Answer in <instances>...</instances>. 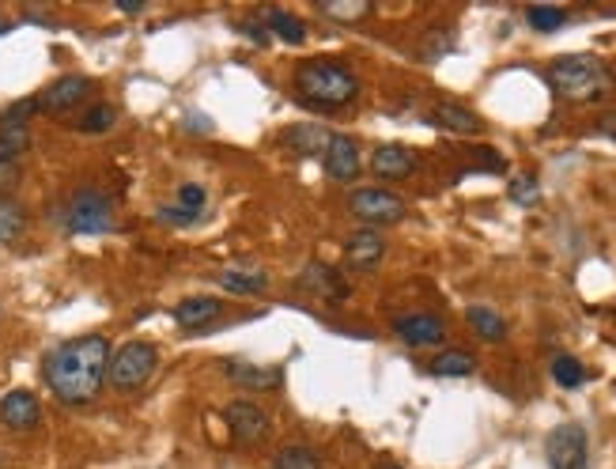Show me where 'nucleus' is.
<instances>
[{
    "label": "nucleus",
    "instance_id": "obj_18",
    "mask_svg": "<svg viewBox=\"0 0 616 469\" xmlns=\"http://www.w3.org/2000/svg\"><path fill=\"white\" fill-rule=\"evenodd\" d=\"M431 122L439 125V129H446V133H462V137H469V133H480V129H484V122H480L477 114L469 110V106L450 103V99H443V103L431 106Z\"/></svg>",
    "mask_w": 616,
    "mask_h": 469
},
{
    "label": "nucleus",
    "instance_id": "obj_22",
    "mask_svg": "<svg viewBox=\"0 0 616 469\" xmlns=\"http://www.w3.org/2000/svg\"><path fill=\"white\" fill-rule=\"evenodd\" d=\"M465 318H469V326H473L484 341H503V337H507V322H503V314H496L492 307H484V303H473V307L465 311Z\"/></svg>",
    "mask_w": 616,
    "mask_h": 469
},
{
    "label": "nucleus",
    "instance_id": "obj_20",
    "mask_svg": "<svg viewBox=\"0 0 616 469\" xmlns=\"http://www.w3.org/2000/svg\"><path fill=\"white\" fill-rule=\"evenodd\" d=\"M299 288L303 292H314V296H326V299H344L348 296V284L337 277V269H329L322 261H310L299 277Z\"/></svg>",
    "mask_w": 616,
    "mask_h": 469
},
{
    "label": "nucleus",
    "instance_id": "obj_6",
    "mask_svg": "<svg viewBox=\"0 0 616 469\" xmlns=\"http://www.w3.org/2000/svg\"><path fill=\"white\" fill-rule=\"evenodd\" d=\"M65 224H69L72 235H106L114 227V205L99 190L72 193L69 209H65Z\"/></svg>",
    "mask_w": 616,
    "mask_h": 469
},
{
    "label": "nucleus",
    "instance_id": "obj_3",
    "mask_svg": "<svg viewBox=\"0 0 616 469\" xmlns=\"http://www.w3.org/2000/svg\"><path fill=\"white\" fill-rule=\"evenodd\" d=\"M295 91L307 99L310 106L322 110H341L360 95V80L352 76V69H344L341 61H303L295 69Z\"/></svg>",
    "mask_w": 616,
    "mask_h": 469
},
{
    "label": "nucleus",
    "instance_id": "obj_25",
    "mask_svg": "<svg viewBox=\"0 0 616 469\" xmlns=\"http://www.w3.org/2000/svg\"><path fill=\"white\" fill-rule=\"evenodd\" d=\"M114 122H118V110L110 103H95L76 118V129H80V133H110Z\"/></svg>",
    "mask_w": 616,
    "mask_h": 469
},
{
    "label": "nucleus",
    "instance_id": "obj_12",
    "mask_svg": "<svg viewBox=\"0 0 616 469\" xmlns=\"http://www.w3.org/2000/svg\"><path fill=\"white\" fill-rule=\"evenodd\" d=\"M0 420L12 432H31V428H38V420H42V405H38V398L31 390H12V394H4V401H0Z\"/></svg>",
    "mask_w": 616,
    "mask_h": 469
},
{
    "label": "nucleus",
    "instance_id": "obj_5",
    "mask_svg": "<svg viewBox=\"0 0 616 469\" xmlns=\"http://www.w3.org/2000/svg\"><path fill=\"white\" fill-rule=\"evenodd\" d=\"M155 367H159V352H155V345H148V341H129V345H121L118 352L110 356V371H106V379H110L114 390L129 394V390H140V386L152 379Z\"/></svg>",
    "mask_w": 616,
    "mask_h": 469
},
{
    "label": "nucleus",
    "instance_id": "obj_35",
    "mask_svg": "<svg viewBox=\"0 0 616 469\" xmlns=\"http://www.w3.org/2000/svg\"><path fill=\"white\" fill-rule=\"evenodd\" d=\"M159 220H163V224H174V227L197 224V216H193V212H186V209H178V205H174V209H159Z\"/></svg>",
    "mask_w": 616,
    "mask_h": 469
},
{
    "label": "nucleus",
    "instance_id": "obj_39",
    "mask_svg": "<svg viewBox=\"0 0 616 469\" xmlns=\"http://www.w3.org/2000/svg\"><path fill=\"white\" fill-rule=\"evenodd\" d=\"M375 469H405V466H397V462H378Z\"/></svg>",
    "mask_w": 616,
    "mask_h": 469
},
{
    "label": "nucleus",
    "instance_id": "obj_4",
    "mask_svg": "<svg viewBox=\"0 0 616 469\" xmlns=\"http://www.w3.org/2000/svg\"><path fill=\"white\" fill-rule=\"evenodd\" d=\"M35 110H38L35 99H23V103L8 106V110L0 114V190L16 178L19 159H23L27 144H31V125H27V118H31Z\"/></svg>",
    "mask_w": 616,
    "mask_h": 469
},
{
    "label": "nucleus",
    "instance_id": "obj_36",
    "mask_svg": "<svg viewBox=\"0 0 616 469\" xmlns=\"http://www.w3.org/2000/svg\"><path fill=\"white\" fill-rule=\"evenodd\" d=\"M125 16H137V12H144V0H114Z\"/></svg>",
    "mask_w": 616,
    "mask_h": 469
},
{
    "label": "nucleus",
    "instance_id": "obj_32",
    "mask_svg": "<svg viewBox=\"0 0 616 469\" xmlns=\"http://www.w3.org/2000/svg\"><path fill=\"white\" fill-rule=\"evenodd\" d=\"M507 193H511L514 205H537V197H541V190H537V178H533V174H518Z\"/></svg>",
    "mask_w": 616,
    "mask_h": 469
},
{
    "label": "nucleus",
    "instance_id": "obj_14",
    "mask_svg": "<svg viewBox=\"0 0 616 469\" xmlns=\"http://www.w3.org/2000/svg\"><path fill=\"white\" fill-rule=\"evenodd\" d=\"M322 167H326L329 178H337V182H352L356 174H360L363 159H360V144L352 137H341V133H333L329 140V152L322 159Z\"/></svg>",
    "mask_w": 616,
    "mask_h": 469
},
{
    "label": "nucleus",
    "instance_id": "obj_33",
    "mask_svg": "<svg viewBox=\"0 0 616 469\" xmlns=\"http://www.w3.org/2000/svg\"><path fill=\"white\" fill-rule=\"evenodd\" d=\"M450 50H454V35H450V31H431L424 57H428V61H439V57H443V53H450Z\"/></svg>",
    "mask_w": 616,
    "mask_h": 469
},
{
    "label": "nucleus",
    "instance_id": "obj_8",
    "mask_svg": "<svg viewBox=\"0 0 616 469\" xmlns=\"http://www.w3.org/2000/svg\"><path fill=\"white\" fill-rule=\"evenodd\" d=\"M548 469H590L586 458V428L582 424H560L545 435Z\"/></svg>",
    "mask_w": 616,
    "mask_h": 469
},
{
    "label": "nucleus",
    "instance_id": "obj_31",
    "mask_svg": "<svg viewBox=\"0 0 616 469\" xmlns=\"http://www.w3.org/2000/svg\"><path fill=\"white\" fill-rule=\"evenodd\" d=\"M208 205V190L205 186H197V182H182L178 186V209L193 212V216H201Z\"/></svg>",
    "mask_w": 616,
    "mask_h": 469
},
{
    "label": "nucleus",
    "instance_id": "obj_29",
    "mask_svg": "<svg viewBox=\"0 0 616 469\" xmlns=\"http://www.w3.org/2000/svg\"><path fill=\"white\" fill-rule=\"evenodd\" d=\"M533 31H541V35H552V31H560L567 23V12L564 8H552V4H533L530 12H526Z\"/></svg>",
    "mask_w": 616,
    "mask_h": 469
},
{
    "label": "nucleus",
    "instance_id": "obj_17",
    "mask_svg": "<svg viewBox=\"0 0 616 469\" xmlns=\"http://www.w3.org/2000/svg\"><path fill=\"white\" fill-rule=\"evenodd\" d=\"M371 171L378 178H409L416 171V156H412V148L405 144H378L375 152H371Z\"/></svg>",
    "mask_w": 616,
    "mask_h": 469
},
{
    "label": "nucleus",
    "instance_id": "obj_9",
    "mask_svg": "<svg viewBox=\"0 0 616 469\" xmlns=\"http://www.w3.org/2000/svg\"><path fill=\"white\" fill-rule=\"evenodd\" d=\"M223 424H227V432L235 435L242 447H254V443H261L269 435V413L261 405H254V401H231L223 409Z\"/></svg>",
    "mask_w": 616,
    "mask_h": 469
},
{
    "label": "nucleus",
    "instance_id": "obj_19",
    "mask_svg": "<svg viewBox=\"0 0 616 469\" xmlns=\"http://www.w3.org/2000/svg\"><path fill=\"white\" fill-rule=\"evenodd\" d=\"M284 140L291 144V152H295V156L326 159L333 133H329L326 125H291L288 133H284Z\"/></svg>",
    "mask_w": 616,
    "mask_h": 469
},
{
    "label": "nucleus",
    "instance_id": "obj_10",
    "mask_svg": "<svg viewBox=\"0 0 616 469\" xmlns=\"http://www.w3.org/2000/svg\"><path fill=\"white\" fill-rule=\"evenodd\" d=\"M91 91H95V84L87 76H61L42 95H35V103L42 114H69V110H76V106L84 103Z\"/></svg>",
    "mask_w": 616,
    "mask_h": 469
},
{
    "label": "nucleus",
    "instance_id": "obj_21",
    "mask_svg": "<svg viewBox=\"0 0 616 469\" xmlns=\"http://www.w3.org/2000/svg\"><path fill=\"white\" fill-rule=\"evenodd\" d=\"M428 367H431V375H439V379H465V375L477 371V356H473V352H462V348H446V352H439Z\"/></svg>",
    "mask_w": 616,
    "mask_h": 469
},
{
    "label": "nucleus",
    "instance_id": "obj_24",
    "mask_svg": "<svg viewBox=\"0 0 616 469\" xmlns=\"http://www.w3.org/2000/svg\"><path fill=\"white\" fill-rule=\"evenodd\" d=\"M220 288L231 292V296H257L269 288V277L265 273H242V269H227L220 277Z\"/></svg>",
    "mask_w": 616,
    "mask_h": 469
},
{
    "label": "nucleus",
    "instance_id": "obj_13",
    "mask_svg": "<svg viewBox=\"0 0 616 469\" xmlns=\"http://www.w3.org/2000/svg\"><path fill=\"white\" fill-rule=\"evenodd\" d=\"M382 254H386V239H382V231H375V227L352 231L348 243H344L348 269H375L378 261H382Z\"/></svg>",
    "mask_w": 616,
    "mask_h": 469
},
{
    "label": "nucleus",
    "instance_id": "obj_30",
    "mask_svg": "<svg viewBox=\"0 0 616 469\" xmlns=\"http://www.w3.org/2000/svg\"><path fill=\"white\" fill-rule=\"evenodd\" d=\"M552 379L564 386V390H575V386L586 383V367L575 356H556L552 360Z\"/></svg>",
    "mask_w": 616,
    "mask_h": 469
},
{
    "label": "nucleus",
    "instance_id": "obj_37",
    "mask_svg": "<svg viewBox=\"0 0 616 469\" xmlns=\"http://www.w3.org/2000/svg\"><path fill=\"white\" fill-rule=\"evenodd\" d=\"M186 122H189V129H193V133H212V122H208L205 114H201V118L193 114V118H186Z\"/></svg>",
    "mask_w": 616,
    "mask_h": 469
},
{
    "label": "nucleus",
    "instance_id": "obj_11",
    "mask_svg": "<svg viewBox=\"0 0 616 469\" xmlns=\"http://www.w3.org/2000/svg\"><path fill=\"white\" fill-rule=\"evenodd\" d=\"M394 333L412 348H431V345H443L446 322L439 314H405V318L394 322Z\"/></svg>",
    "mask_w": 616,
    "mask_h": 469
},
{
    "label": "nucleus",
    "instance_id": "obj_34",
    "mask_svg": "<svg viewBox=\"0 0 616 469\" xmlns=\"http://www.w3.org/2000/svg\"><path fill=\"white\" fill-rule=\"evenodd\" d=\"M473 156H477V167H480V171L499 174V171H503V167H507V163H503V156H499L496 148H477Z\"/></svg>",
    "mask_w": 616,
    "mask_h": 469
},
{
    "label": "nucleus",
    "instance_id": "obj_15",
    "mask_svg": "<svg viewBox=\"0 0 616 469\" xmlns=\"http://www.w3.org/2000/svg\"><path fill=\"white\" fill-rule=\"evenodd\" d=\"M223 375L235 386H242V390H276V386L284 383V371L280 367H257V364H246V360H227Z\"/></svg>",
    "mask_w": 616,
    "mask_h": 469
},
{
    "label": "nucleus",
    "instance_id": "obj_28",
    "mask_svg": "<svg viewBox=\"0 0 616 469\" xmlns=\"http://www.w3.org/2000/svg\"><path fill=\"white\" fill-rule=\"evenodd\" d=\"M273 469H322L318 462V454L303 447V443H295V447H280L273 458Z\"/></svg>",
    "mask_w": 616,
    "mask_h": 469
},
{
    "label": "nucleus",
    "instance_id": "obj_23",
    "mask_svg": "<svg viewBox=\"0 0 616 469\" xmlns=\"http://www.w3.org/2000/svg\"><path fill=\"white\" fill-rule=\"evenodd\" d=\"M27 231V212L12 197H0V243H19Z\"/></svg>",
    "mask_w": 616,
    "mask_h": 469
},
{
    "label": "nucleus",
    "instance_id": "obj_27",
    "mask_svg": "<svg viewBox=\"0 0 616 469\" xmlns=\"http://www.w3.org/2000/svg\"><path fill=\"white\" fill-rule=\"evenodd\" d=\"M318 12L329 19H337V23H356V19H363L371 12V4H367V0H322Z\"/></svg>",
    "mask_w": 616,
    "mask_h": 469
},
{
    "label": "nucleus",
    "instance_id": "obj_26",
    "mask_svg": "<svg viewBox=\"0 0 616 469\" xmlns=\"http://www.w3.org/2000/svg\"><path fill=\"white\" fill-rule=\"evenodd\" d=\"M265 23H269V31H273V35H280L284 42H291V46H299V42L307 38V23H303L299 16L280 12V8H273V12L265 16Z\"/></svg>",
    "mask_w": 616,
    "mask_h": 469
},
{
    "label": "nucleus",
    "instance_id": "obj_16",
    "mask_svg": "<svg viewBox=\"0 0 616 469\" xmlns=\"http://www.w3.org/2000/svg\"><path fill=\"white\" fill-rule=\"evenodd\" d=\"M174 322L182 326V330H205V326H212L216 318L223 314V303L216 296H193V299H182L178 307H174Z\"/></svg>",
    "mask_w": 616,
    "mask_h": 469
},
{
    "label": "nucleus",
    "instance_id": "obj_38",
    "mask_svg": "<svg viewBox=\"0 0 616 469\" xmlns=\"http://www.w3.org/2000/svg\"><path fill=\"white\" fill-rule=\"evenodd\" d=\"M598 129H601V133H605V137H613V140H616V110H613V114H605V118H601Z\"/></svg>",
    "mask_w": 616,
    "mask_h": 469
},
{
    "label": "nucleus",
    "instance_id": "obj_2",
    "mask_svg": "<svg viewBox=\"0 0 616 469\" xmlns=\"http://www.w3.org/2000/svg\"><path fill=\"white\" fill-rule=\"evenodd\" d=\"M548 84L567 103H601L613 95L616 76L594 53H564L548 65Z\"/></svg>",
    "mask_w": 616,
    "mask_h": 469
},
{
    "label": "nucleus",
    "instance_id": "obj_1",
    "mask_svg": "<svg viewBox=\"0 0 616 469\" xmlns=\"http://www.w3.org/2000/svg\"><path fill=\"white\" fill-rule=\"evenodd\" d=\"M110 371V341L103 333H84L57 345L46 356V386L61 405H91Z\"/></svg>",
    "mask_w": 616,
    "mask_h": 469
},
{
    "label": "nucleus",
    "instance_id": "obj_7",
    "mask_svg": "<svg viewBox=\"0 0 616 469\" xmlns=\"http://www.w3.org/2000/svg\"><path fill=\"white\" fill-rule=\"evenodd\" d=\"M348 212H352L363 227H375V224H401V220L409 216V205H405L397 193L367 186V190H356L348 197Z\"/></svg>",
    "mask_w": 616,
    "mask_h": 469
}]
</instances>
